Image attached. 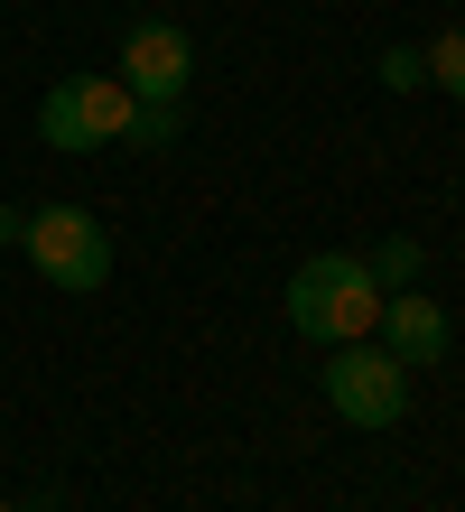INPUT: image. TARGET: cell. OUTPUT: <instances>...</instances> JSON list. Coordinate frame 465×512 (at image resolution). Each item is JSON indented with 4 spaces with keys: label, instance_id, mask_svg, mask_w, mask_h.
Wrapping results in <instances>:
<instances>
[{
    "label": "cell",
    "instance_id": "1",
    "mask_svg": "<svg viewBox=\"0 0 465 512\" xmlns=\"http://www.w3.org/2000/svg\"><path fill=\"white\" fill-rule=\"evenodd\" d=\"M279 317H289L307 345H354V336L382 326V289H372L363 252H307L289 270V289H279Z\"/></svg>",
    "mask_w": 465,
    "mask_h": 512
},
{
    "label": "cell",
    "instance_id": "2",
    "mask_svg": "<svg viewBox=\"0 0 465 512\" xmlns=\"http://www.w3.org/2000/svg\"><path fill=\"white\" fill-rule=\"evenodd\" d=\"M326 410L345 419V429H400L410 419V364L382 345V336H354V345H326Z\"/></svg>",
    "mask_w": 465,
    "mask_h": 512
},
{
    "label": "cell",
    "instance_id": "3",
    "mask_svg": "<svg viewBox=\"0 0 465 512\" xmlns=\"http://www.w3.org/2000/svg\"><path fill=\"white\" fill-rule=\"evenodd\" d=\"M19 252L28 270H38L47 289H66V298H93L112 280V233L93 205H38V215L19 224Z\"/></svg>",
    "mask_w": 465,
    "mask_h": 512
},
{
    "label": "cell",
    "instance_id": "4",
    "mask_svg": "<svg viewBox=\"0 0 465 512\" xmlns=\"http://www.w3.org/2000/svg\"><path fill=\"white\" fill-rule=\"evenodd\" d=\"M121 131H131V84L121 75H66V84H47V103H38V140L47 149H121Z\"/></svg>",
    "mask_w": 465,
    "mask_h": 512
},
{
    "label": "cell",
    "instance_id": "5",
    "mask_svg": "<svg viewBox=\"0 0 465 512\" xmlns=\"http://www.w3.org/2000/svg\"><path fill=\"white\" fill-rule=\"evenodd\" d=\"M121 84H131V103H186L196 38H186L177 19H131L121 28Z\"/></svg>",
    "mask_w": 465,
    "mask_h": 512
},
{
    "label": "cell",
    "instance_id": "6",
    "mask_svg": "<svg viewBox=\"0 0 465 512\" xmlns=\"http://www.w3.org/2000/svg\"><path fill=\"white\" fill-rule=\"evenodd\" d=\"M372 336H382L410 373H428V364H447L456 326H447V308H438V298H428V280H419V289H391V298H382V326H372Z\"/></svg>",
    "mask_w": 465,
    "mask_h": 512
},
{
    "label": "cell",
    "instance_id": "7",
    "mask_svg": "<svg viewBox=\"0 0 465 512\" xmlns=\"http://www.w3.org/2000/svg\"><path fill=\"white\" fill-rule=\"evenodd\" d=\"M363 270H372V289L391 298V289H419V280H428V252L410 243V233H382V243L363 252Z\"/></svg>",
    "mask_w": 465,
    "mask_h": 512
},
{
    "label": "cell",
    "instance_id": "8",
    "mask_svg": "<svg viewBox=\"0 0 465 512\" xmlns=\"http://www.w3.org/2000/svg\"><path fill=\"white\" fill-rule=\"evenodd\" d=\"M131 149H177L186 140V103H131Z\"/></svg>",
    "mask_w": 465,
    "mask_h": 512
},
{
    "label": "cell",
    "instance_id": "9",
    "mask_svg": "<svg viewBox=\"0 0 465 512\" xmlns=\"http://www.w3.org/2000/svg\"><path fill=\"white\" fill-rule=\"evenodd\" d=\"M428 94L465 103V28H438V38H428Z\"/></svg>",
    "mask_w": 465,
    "mask_h": 512
},
{
    "label": "cell",
    "instance_id": "10",
    "mask_svg": "<svg viewBox=\"0 0 465 512\" xmlns=\"http://www.w3.org/2000/svg\"><path fill=\"white\" fill-rule=\"evenodd\" d=\"M372 84H382V94H419L428 84V47H382L372 56Z\"/></svg>",
    "mask_w": 465,
    "mask_h": 512
},
{
    "label": "cell",
    "instance_id": "11",
    "mask_svg": "<svg viewBox=\"0 0 465 512\" xmlns=\"http://www.w3.org/2000/svg\"><path fill=\"white\" fill-rule=\"evenodd\" d=\"M19 224H28L19 205H0V252H19Z\"/></svg>",
    "mask_w": 465,
    "mask_h": 512
},
{
    "label": "cell",
    "instance_id": "12",
    "mask_svg": "<svg viewBox=\"0 0 465 512\" xmlns=\"http://www.w3.org/2000/svg\"><path fill=\"white\" fill-rule=\"evenodd\" d=\"M0 512H19V503H10V494H0Z\"/></svg>",
    "mask_w": 465,
    "mask_h": 512
}]
</instances>
